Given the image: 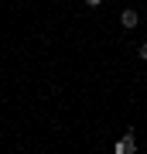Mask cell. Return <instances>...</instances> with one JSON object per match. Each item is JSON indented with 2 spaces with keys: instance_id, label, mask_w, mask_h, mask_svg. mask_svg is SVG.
I'll return each mask as SVG.
<instances>
[{
  "instance_id": "obj_1",
  "label": "cell",
  "mask_w": 147,
  "mask_h": 154,
  "mask_svg": "<svg viewBox=\"0 0 147 154\" xmlns=\"http://www.w3.org/2000/svg\"><path fill=\"white\" fill-rule=\"evenodd\" d=\"M120 24H123L127 31H130V28H137V24H140V17H137V11H133V7H127V11L120 14Z\"/></svg>"
},
{
  "instance_id": "obj_2",
  "label": "cell",
  "mask_w": 147,
  "mask_h": 154,
  "mask_svg": "<svg viewBox=\"0 0 147 154\" xmlns=\"http://www.w3.org/2000/svg\"><path fill=\"white\" fill-rule=\"evenodd\" d=\"M133 147H137V140H133V134H127L123 140H116V154H130Z\"/></svg>"
},
{
  "instance_id": "obj_4",
  "label": "cell",
  "mask_w": 147,
  "mask_h": 154,
  "mask_svg": "<svg viewBox=\"0 0 147 154\" xmlns=\"http://www.w3.org/2000/svg\"><path fill=\"white\" fill-rule=\"evenodd\" d=\"M86 4H89V7H99V4H103V0H86Z\"/></svg>"
},
{
  "instance_id": "obj_3",
  "label": "cell",
  "mask_w": 147,
  "mask_h": 154,
  "mask_svg": "<svg viewBox=\"0 0 147 154\" xmlns=\"http://www.w3.org/2000/svg\"><path fill=\"white\" fill-rule=\"evenodd\" d=\"M137 55H140V58H144V62H147V41H144V45H140V48H137Z\"/></svg>"
}]
</instances>
